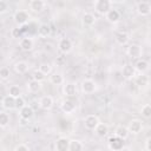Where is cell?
I'll return each mask as SVG.
<instances>
[{
    "mask_svg": "<svg viewBox=\"0 0 151 151\" xmlns=\"http://www.w3.org/2000/svg\"><path fill=\"white\" fill-rule=\"evenodd\" d=\"M112 8L111 0H94V9L97 13L105 15Z\"/></svg>",
    "mask_w": 151,
    "mask_h": 151,
    "instance_id": "6da1fadb",
    "label": "cell"
},
{
    "mask_svg": "<svg viewBox=\"0 0 151 151\" xmlns=\"http://www.w3.org/2000/svg\"><path fill=\"white\" fill-rule=\"evenodd\" d=\"M72 41L68 39V38H63V39H60L59 40V42H58V48H59V51L61 52V53H64V54H67V53H70L71 51H72Z\"/></svg>",
    "mask_w": 151,
    "mask_h": 151,
    "instance_id": "5b68a950",
    "label": "cell"
},
{
    "mask_svg": "<svg viewBox=\"0 0 151 151\" xmlns=\"http://www.w3.org/2000/svg\"><path fill=\"white\" fill-rule=\"evenodd\" d=\"M144 149H145L146 151H151V138H147V139L145 140V146H144Z\"/></svg>",
    "mask_w": 151,
    "mask_h": 151,
    "instance_id": "60d3db41",
    "label": "cell"
},
{
    "mask_svg": "<svg viewBox=\"0 0 151 151\" xmlns=\"http://www.w3.org/2000/svg\"><path fill=\"white\" fill-rule=\"evenodd\" d=\"M24 105H26V103H25V99L22 98V96L15 98V109H17V110H20Z\"/></svg>",
    "mask_w": 151,
    "mask_h": 151,
    "instance_id": "74e56055",
    "label": "cell"
},
{
    "mask_svg": "<svg viewBox=\"0 0 151 151\" xmlns=\"http://www.w3.org/2000/svg\"><path fill=\"white\" fill-rule=\"evenodd\" d=\"M137 12L138 14H140L142 17H146L150 14L151 12V6L149 2L146 1H140L138 5H137Z\"/></svg>",
    "mask_w": 151,
    "mask_h": 151,
    "instance_id": "2e32d148",
    "label": "cell"
},
{
    "mask_svg": "<svg viewBox=\"0 0 151 151\" xmlns=\"http://www.w3.org/2000/svg\"><path fill=\"white\" fill-rule=\"evenodd\" d=\"M50 81L53 85H61L64 83V77L60 73H52L50 76Z\"/></svg>",
    "mask_w": 151,
    "mask_h": 151,
    "instance_id": "f546056e",
    "label": "cell"
},
{
    "mask_svg": "<svg viewBox=\"0 0 151 151\" xmlns=\"http://www.w3.org/2000/svg\"><path fill=\"white\" fill-rule=\"evenodd\" d=\"M8 94L12 96V97H14V98H18V97H20L22 94V91H21V88L18 85H12V86H9Z\"/></svg>",
    "mask_w": 151,
    "mask_h": 151,
    "instance_id": "4dcf8cb0",
    "label": "cell"
},
{
    "mask_svg": "<svg viewBox=\"0 0 151 151\" xmlns=\"http://www.w3.org/2000/svg\"><path fill=\"white\" fill-rule=\"evenodd\" d=\"M27 90L31 93H38L41 90V81H38L35 79H32L27 84Z\"/></svg>",
    "mask_w": 151,
    "mask_h": 151,
    "instance_id": "603a6c76",
    "label": "cell"
},
{
    "mask_svg": "<svg viewBox=\"0 0 151 151\" xmlns=\"http://www.w3.org/2000/svg\"><path fill=\"white\" fill-rule=\"evenodd\" d=\"M29 8L33 12H41L45 8V2L42 0H32L29 2Z\"/></svg>",
    "mask_w": 151,
    "mask_h": 151,
    "instance_id": "4316f807",
    "label": "cell"
},
{
    "mask_svg": "<svg viewBox=\"0 0 151 151\" xmlns=\"http://www.w3.org/2000/svg\"><path fill=\"white\" fill-rule=\"evenodd\" d=\"M45 78H46V74H44L39 68L35 70V71L32 73V79H35V80H38V81H42V80H45Z\"/></svg>",
    "mask_w": 151,
    "mask_h": 151,
    "instance_id": "e575fe53",
    "label": "cell"
},
{
    "mask_svg": "<svg viewBox=\"0 0 151 151\" xmlns=\"http://www.w3.org/2000/svg\"><path fill=\"white\" fill-rule=\"evenodd\" d=\"M21 34H22V29L19 28V27L12 28V31H11V35H12V38H14V39L21 38Z\"/></svg>",
    "mask_w": 151,
    "mask_h": 151,
    "instance_id": "8d00e7d4",
    "label": "cell"
},
{
    "mask_svg": "<svg viewBox=\"0 0 151 151\" xmlns=\"http://www.w3.org/2000/svg\"><path fill=\"white\" fill-rule=\"evenodd\" d=\"M9 76H11V71H9V68H8V67L4 66V67H1V68H0V79L6 80V79H8V78H9Z\"/></svg>",
    "mask_w": 151,
    "mask_h": 151,
    "instance_id": "d590c367",
    "label": "cell"
},
{
    "mask_svg": "<svg viewBox=\"0 0 151 151\" xmlns=\"http://www.w3.org/2000/svg\"><path fill=\"white\" fill-rule=\"evenodd\" d=\"M39 70L44 73V74H50L51 72H52V66L48 64V63H42V64H40L39 65Z\"/></svg>",
    "mask_w": 151,
    "mask_h": 151,
    "instance_id": "836d02e7",
    "label": "cell"
},
{
    "mask_svg": "<svg viewBox=\"0 0 151 151\" xmlns=\"http://www.w3.org/2000/svg\"><path fill=\"white\" fill-rule=\"evenodd\" d=\"M33 45H34V41L32 38L29 37H24L20 39V42H19V46L22 51H31L33 48Z\"/></svg>",
    "mask_w": 151,
    "mask_h": 151,
    "instance_id": "ac0fdd59",
    "label": "cell"
},
{
    "mask_svg": "<svg viewBox=\"0 0 151 151\" xmlns=\"http://www.w3.org/2000/svg\"><path fill=\"white\" fill-rule=\"evenodd\" d=\"M112 1H114V2H125L127 0H112Z\"/></svg>",
    "mask_w": 151,
    "mask_h": 151,
    "instance_id": "b9f144b4",
    "label": "cell"
},
{
    "mask_svg": "<svg viewBox=\"0 0 151 151\" xmlns=\"http://www.w3.org/2000/svg\"><path fill=\"white\" fill-rule=\"evenodd\" d=\"M70 139L66 137H60L55 142V150L57 151H68Z\"/></svg>",
    "mask_w": 151,
    "mask_h": 151,
    "instance_id": "9a60e30c",
    "label": "cell"
},
{
    "mask_svg": "<svg viewBox=\"0 0 151 151\" xmlns=\"http://www.w3.org/2000/svg\"><path fill=\"white\" fill-rule=\"evenodd\" d=\"M142 53H143L142 47H140L139 45H137V44H131V45L127 47V54H129V57H131V58H133V59L140 58V57H142Z\"/></svg>",
    "mask_w": 151,
    "mask_h": 151,
    "instance_id": "30bf717a",
    "label": "cell"
},
{
    "mask_svg": "<svg viewBox=\"0 0 151 151\" xmlns=\"http://www.w3.org/2000/svg\"><path fill=\"white\" fill-rule=\"evenodd\" d=\"M122 76H123V78L126 79V80L133 79L134 76H136V70H134V67H133L132 65H129V64L124 65L123 68H122Z\"/></svg>",
    "mask_w": 151,
    "mask_h": 151,
    "instance_id": "8fae6325",
    "label": "cell"
},
{
    "mask_svg": "<svg viewBox=\"0 0 151 151\" xmlns=\"http://www.w3.org/2000/svg\"><path fill=\"white\" fill-rule=\"evenodd\" d=\"M9 123V116L6 112H0V127L7 126Z\"/></svg>",
    "mask_w": 151,
    "mask_h": 151,
    "instance_id": "d6a6232c",
    "label": "cell"
},
{
    "mask_svg": "<svg viewBox=\"0 0 151 151\" xmlns=\"http://www.w3.org/2000/svg\"><path fill=\"white\" fill-rule=\"evenodd\" d=\"M53 104H54V100H53V97L52 96H42L40 98V100H39L40 109H42L45 111L51 110L52 106H53Z\"/></svg>",
    "mask_w": 151,
    "mask_h": 151,
    "instance_id": "9c48e42d",
    "label": "cell"
},
{
    "mask_svg": "<svg viewBox=\"0 0 151 151\" xmlns=\"http://www.w3.org/2000/svg\"><path fill=\"white\" fill-rule=\"evenodd\" d=\"M81 22L84 26H92L94 22H96V17L93 13H90V12H86L83 14V18H81Z\"/></svg>",
    "mask_w": 151,
    "mask_h": 151,
    "instance_id": "44dd1931",
    "label": "cell"
},
{
    "mask_svg": "<svg viewBox=\"0 0 151 151\" xmlns=\"http://www.w3.org/2000/svg\"><path fill=\"white\" fill-rule=\"evenodd\" d=\"M63 92L65 97H76L77 96V86L74 83H66L63 87Z\"/></svg>",
    "mask_w": 151,
    "mask_h": 151,
    "instance_id": "4fadbf2b",
    "label": "cell"
},
{
    "mask_svg": "<svg viewBox=\"0 0 151 151\" xmlns=\"http://www.w3.org/2000/svg\"><path fill=\"white\" fill-rule=\"evenodd\" d=\"M14 70H15V72L17 73H19V74H24V73H26L27 71H28V64L26 63V61H18V63H15V65H14Z\"/></svg>",
    "mask_w": 151,
    "mask_h": 151,
    "instance_id": "83f0119b",
    "label": "cell"
},
{
    "mask_svg": "<svg viewBox=\"0 0 151 151\" xmlns=\"http://www.w3.org/2000/svg\"><path fill=\"white\" fill-rule=\"evenodd\" d=\"M105 17H106V20H107L109 22H111V24H117V22L120 20V13H119L117 9H113V8H111V9L105 14Z\"/></svg>",
    "mask_w": 151,
    "mask_h": 151,
    "instance_id": "d6986e66",
    "label": "cell"
},
{
    "mask_svg": "<svg viewBox=\"0 0 151 151\" xmlns=\"http://www.w3.org/2000/svg\"><path fill=\"white\" fill-rule=\"evenodd\" d=\"M38 35L40 38H47L51 35V27L48 24H41L38 27Z\"/></svg>",
    "mask_w": 151,
    "mask_h": 151,
    "instance_id": "cb8c5ba5",
    "label": "cell"
},
{
    "mask_svg": "<svg viewBox=\"0 0 151 151\" xmlns=\"http://www.w3.org/2000/svg\"><path fill=\"white\" fill-rule=\"evenodd\" d=\"M114 134H116V136H118L119 138H122V139H124V140H125V139L129 137L130 132H129V130H127V127H126V126L119 125V126H117V127H116V130H114Z\"/></svg>",
    "mask_w": 151,
    "mask_h": 151,
    "instance_id": "d4e9b609",
    "label": "cell"
},
{
    "mask_svg": "<svg viewBox=\"0 0 151 151\" xmlns=\"http://www.w3.org/2000/svg\"><path fill=\"white\" fill-rule=\"evenodd\" d=\"M61 111L65 113V114H72L76 109H77V104L76 101L72 99V97H67V99H65L63 103H61V106H60Z\"/></svg>",
    "mask_w": 151,
    "mask_h": 151,
    "instance_id": "3957f363",
    "label": "cell"
},
{
    "mask_svg": "<svg viewBox=\"0 0 151 151\" xmlns=\"http://www.w3.org/2000/svg\"><path fill=\"white\" fill-rule=\"evenodd\" d=\"M13 18H14V21H15L17 25L22 26V25L27 24V21L29 19V15H28V13L26 11H18V12H15Z\"/></svg>",
    "mask_w": 151,
    "mask_h": 151,
    "instance_id": "ba28073f",
    "label": "cell"
},
{
    "mask_svg": "<svg viewBox=\"0 0 151 151\" xmlns=\"http://www.w3.org/2000/svg\"><path fill=\"white\" fill-rule=\"evenodd\" d=\"M99 123V119L96 114H87L85 118H84V126L87 129V130H94V127L98 125Z\"/></svg>",
    "mask_w": 151,
    "mask_h": 151,
    "instance_id": "8992f818",
    "label": "cell"
},
{
    "mask_svg": "<svg viewBox=\"0 0 151 151\" xmlns=\"http://www.w3.org/2000/svg\"><path fill=\"white\" fill-rule=\"evenodd\" d=\"M107 146L110 150H113V151H119V150H123L124 149V139L119 138L118 136L113 134L107 140Z\"/></svg>",
    "mask_w": 151,
    "mask_h": 151,
    "instance_id": "7a4b0ae2",
    "label": "cell"
},
{
    "mask_svg": "<svg viewBox=\"0 0 151 151\" xmlns=\"http://www.w3.org/2000/svg\"><path fill=\"white\" fill-rule=\"evenodd\" d=\"M33 114H34V111H33V109H32L31 105H24V106L19 110V116H20V118L24 119V120L31 119V118L33 117Z\"/></svg>",
    "mask_w": 151,
    "mask_h": 151,
    "instance_id": "7c38bea8",
    "label": "cell"
},
{
    "mask_svg": "<svg viewBox=\"0 0 151 151\" xmlns=\"http://www.w3.org/2000/svg\"><path fill=\"white\" fill-rule=\"evenodd\" d=\"M7 8H8L7 2H6V1H4V0H0V14L5 13V12L7 11Z\"/></svg>",
    "mask_w": 151,
    "mask_h": 151,
    "instance_id": "ab89813d",
    "label": "cell"
},
{
    "mask_svg": "<svg viewBox=\"0 0 151 151\" xmlns=\"http://www.w3.org/2000/svg\"><path fill=\"white\" fill-rule=\"evenodd\" d=\"M81 91L86 94H90V93H93L96 90H97V84L93 79H84L81 81Z\"/></svg>",
    "mask_w": 151,
    "mask_h": 151,
    "instance_id": "277c9868",
    "label": "cell"
},
{
    "mask_svg": "<svg viewBox=\"0 0 151 151\" xmlns=\"http://www.w3.org/2000/svg\"><path fill=\"white\" fill-rule=\"evenodd\" d=\"M1 104H2V107L5 110H14L15 109V98L9 96V94H7V96H5L2 98Z\"/></svg>",
    "mask_w": 151,
    "mask_h": 151,
    "instance_id": "e0dca14e",
    "label": "cell"
},
{
    "mask_svg": "<svg viewBox=\"0 0 151 151\" xmlns=\"http://www.w3.org/2000/svg\"><path fill=\"white\" fill-rule=\"evenodd\" d=\"M127 130L132 134H138L143 130V123L139 119H132L127 125Z\"/></svg>",
    "mask_w": 151,
    "mask_h": 151,
    "instance_id": "52a82bcc",
    "label": "cell"
},
{
    "mask_svg": "<svg viewBox=\"0 0 151 151\" xmlns=\"http://www.w3.org/2000/svg\"><path fill=\"white\" fill-rule=\"evenodd\" d=\"M14 151H29V146L25 143H20L14 147Z\"/></svg>",
    "mask_w": 151,
    "mask_h": 151,
    "instance_id": "f35d334b",
    "label": "cell"
},
{
    "mask_svg": "<svg viewBox=\"0 0 151 151\" xmlns=\"http://www.w3.org/2000/svg\"><path fill=\"white\" fill-rule=\"evenodd\" d=\"M134 70L139 73H145L147 70H149V63L145 60V59H142V58H138L136 64H134Z\"/></svg>",
    "mask_w": 151,
    "mask_h": 151,
    "instance_id": "ffe728a7",
    "label": "cell"
},
{
    "mask_svg": "<svg viewBox=\"0 0 151 151\" xmlns=\"http://www.w3.org/2000/svg\"><path fill=\"white\" fill-rule=\"evenodd\" d=\"M134 84L139 87H145L149 84V77L144 73H139V76H134Z\"/></svg>",
    "mask_w": 151,
    "mask_h": 151,
    "instance_id": "7402d4cb",
    "label": "cell"
},
{
    "mask_svg": "<svg viewBox=\"0 0 151 151\" xmlns=\"http://www.w3.org/2000/svg\"><path fill=\"white\" fill-rule=\"evenodd\" d=\"M96 133H97V136H99V137H104V136H106L107 134V132H109V127H107V125L106 124H104V123H98V125L94 127V130H93Z\"/></svg>",
    "mask_w": 151,
    "mask_h": 151,
    "instance_id": "484cf974",
    "label": "cell"
},
{
    "mask_svg": "<svg viewBox=\"0 0 151 151\" xmlns=\"http://www.w3.org/2000/svg\"><path fill=\"white\" fill-rule=\"evenodd\" d=\"M140 113L144 118H150L151 117V105L150 104L143 105L142 109H140Z\"/></svg>",
    "mask_w": 151,
    "mask_h": 151,
    "instance_id": "1f68e13d",
    "label": "cell"
},
{
    "mask_svg": "<svg viewBox=\"0 0 151 151\" xmlns=\"http://www.w3.org/2000/svg\"><path fill=\"white\" fill-rule=\"evenodd\" d=\"M114 40H116V42H117L118 45L123 46V45H126V44L129 42L130 37H129L127 32H125V31H119V32L116 33V35H114Z\"/></svg>",
    "mask_w": 151,
    "mask_h": 151,
    "instance_id": "5bb4252c",
    "label": "cell"
},
{
    "mask_svg": "<svg viewBox=\"0 0 151 151\" xmlns=\"http://www.w3.org/2000/svg\"><path fill=\"white\" fill-rule=\"evenodd\" d=\"M84 149V144L78 140V139H72L70 140V145H68V151H81Z\"/></svg>",
    "mask_w": 151,
    "mask_h": 151,
    "instance_id": "f1b7e54d",
    "label": "cell"
}]
</instances>
